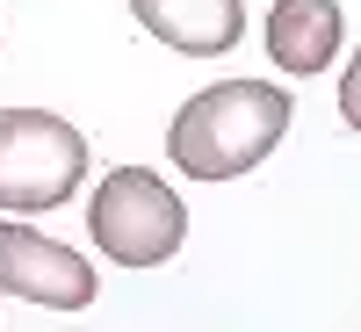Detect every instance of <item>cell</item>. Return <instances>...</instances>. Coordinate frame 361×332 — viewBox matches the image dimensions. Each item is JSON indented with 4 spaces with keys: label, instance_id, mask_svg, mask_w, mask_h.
Wrapping results in <instances>:
<instances>
[{
    "label": "cell",
    "instance_id": "2",
    "mask_svg": "<svg viewBox=\"0 0 361 332\" xmlns=\"http://www.w3.org/2000/svg\"><path fill=\"white\" fill-rule=\"evenodd\" d=\"M87 180V137L51 109H0V209H58Z\"/></svg>",
    "mask_w": 361,
    "mask_h": 332
},
{
    "label": "cell",
    "instance_id": "5",
    "mask_svg": "<svg viewBox=\"0 0 361 332\" xmlns=\"http://www.w3.org/2000/svg\"><path fill=\"white\" fill-rule=\"evenodd\" d=\"M130 15L180 58H224L246 37V8L238 0H130Z\"/></svg>",
    "mask_w": 361,
    "mask_h": 332
},
{
    "label": "cell",
    "instance_id": "7",
    "mask_svg": "<svg viewBox=\"0 0 361 332\" xmlns=\"http://www.w3.org/2000/svg\"><path fill=\"white\" fill-rule=\"evenodd\" d=\"M340 116H347V123L361 130V51H354V66L340 73Z\"/></svg>",
    "mask_w": 361,
    "mask_h": 332
},
{
    "label": "cell",
    "instance_id": "3",
    "mask_svg": "<svg viewBox=\"0 0 361 332\" xmlns=\"http://www.w3.org/2000/svg\"><path fill=\"white\" fill-rule=\"evenodd\" d=\"M87 231H94V246L123 267H159L180 253V238H188V209L180 195L166 188L159 173L145 166H116L94 202H87Z\"/></svg>",
    "mask_w": 361,
    "mask_h": 332
},
{
    "label": "cell",
    "instance_id": "1",
    "mask_svg": "<svg viewBox=\"0 0 361 332\" xmlns=\"http://www.w3.org/2000/svg\"><path fill=\"white\" fill-rule=\"evenodd\" d=\"M289 116L296 109H289L282 87H267V80H217V87H202V94L173 116L166 152L195 180H238V173H253L282 145Z\"/></svg>",
    "mask_w": 361,
    "mask_h": 332
},
{
    "label": "cell",
    "instance_id": "6",
    "mask_svg": "<svg viewBox=\"0 0 361 332\" xmlns=\"http://www.w3.org/2000/svg\"><path fill=\"white\" fill-rule=\"evenodd\" d=\"M340 37H347L340 0H275V15H267V58L304 80L340 58Z\"/></svg>",
    "mask_w": 361,
    "mask_h": 332
},
{
    "label": "cell",
    "instance_id": "4",
    "mask_svg": "<svg viewBox=\"0 0 361 332\" xmlns=\"http://www.w3.org/2000/svg\"><path fill=\"white\" fill-rule=\"evenodd\" d=\"M0 289L22 296V304L87 311L102 282H94V267H87V253H73V246H58V238H44V231L0 217Z\"/></svg>",
    "mask_w": 361,
    "mask_h": 332
}]
</instances>
